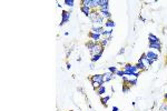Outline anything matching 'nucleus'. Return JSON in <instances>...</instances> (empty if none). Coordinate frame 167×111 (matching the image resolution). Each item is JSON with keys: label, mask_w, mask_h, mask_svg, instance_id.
<instances>
[{"label": "nucleus", "mask_w": 167, "mask_h": 111, "mask_svg": "<svg viewBox=\"0 0 167 111\" xmlns=\"http://www.w3.org/2000/svg\"><path fill=\"white\" fill-rule=\"evenodd\" d=\"M136 67H137V69H138L139 71H145V70H147V68L145 67V65H144L141 61H137V63H136Z\"/></svg>", "instance_id": "6ab92c4d"}, {"label": "nucleus", "mask_w": 167, "mask_h": 111, "mask_svg": "<svg viewBox=\"0 0 167 111\" xmlns=\"http://www.w3.org/2000/svg\"><path fill=\"white\" fill-rule=\"evenodd\" d=\"M89 38H90L91 41L94 42H100V39H101V34H98V33H95V32H89Z\"/></svg>", "instance_id": "6e6552de"}, {"label": "nucleus", "mask_w": 167, "mask_h": 111, "mask_svg": "<svg viewBox=\"0 0 167 111\" xmlns=\"http://www.w3.org/2000/svg\"><path fill=\"white\" fill-rule=\"evenodd\" d=\"M116 26V23L114 22V20H106L105 21V27H106V29H114Z\"/></svg>", "instance_id": "f3484780"}, {"label": "nucleus", "mask_w": 167, "mask_h": 111, "mask_svg": "<svg viewBox=\"0 0 167 111\" xmlns=\"http://www.w3.org/2000/svg\"><path fill=\"white\" fill-rule=\"evenodd\" d=\"M69 111H74V110H69Z\"/></svg>", "instance_id": "f704fd0d"}, {"label": "nucleus", "mask_w": 167, "mask_h": 111, "mask_svg": "<svg viewBox=\"0 0 167 111\" xmlns=\"http://www.w3.org/2000/svg\"><path fill=\"white\" fill-rule=\"evenodd\" d=\"M101 36H103L104 38H107L109 41H110L111 39H113V29H104Z\"/></svg>", "instance_id": "0eeeda50"}, {"label": "nucleus", "mask_w": 167, "mask_h": 111, "mask_svg": "<svg viewBox=\"0 0 167 111\" xmlns=\"http://www.w3.org/2000/svg\"><path fill=\"white\" fill-rule=\"evenodd\" d=\"M90 69H91V70H94V69H95V66H94L93 62H91V65H90Z\"/></svg>", "instance_id": "473e14b6"}, {"label": "nucleus", "mask_w": 167, "mask_h": 111, "mask_svg": "<svg viewBox=\"0 0 167 111\" xmlns=\"http://www.w3.org/2000/svg\"><path fill=\"white\" fill-rule=\"evenodd\" d=\"M104 82H108V81H110V80H113V79H115L117 76L116 75H114V73H111V72H105L104 73Z\"/></svg>", "instance_id": "1a4fd4ad"}, {"label": "nucleus", "mask_w": 167, "mask_h": 111, "mask_svg": "<svg viewBox=\"0 0 167 111\" xmlns=\"http://www.w3.org/2000/svg\"><path fill=\"white\" fill-rule=\"evenodd\" d=\"M149 48L154 49V50H157L158 52H161V43H160V41H159V42H155V43H149Z\"/></svg>", "instance_id": "f8f14e48"}, {"label": "nucleus", "mask_w": 167, "mask_h": 111, "mask_svg": "<svg viewBox=\"0 0 167 111\" xmlns=\"http://www.w3.org/2000/svg\"><path fill=\"white\" fill-rule=\"evenodd\" d=\"M81 6H86V7H89V8H91L93 7V0H83V1H80Z\"/></svg>", "instance_id": "aec40b11"}, {"label": "nucleus", "mask_w": 167, "mask_h": 111, "mask_svg": "<svg viewBox=\"0 0 167 111\" xmlns=\"http://www.w3.org/2000/svg\"><path fill=\"white\" fill-rule=\"evenodd\" d=\"M80 10H81V12H83L86 17H89V14L91 13L93 9L89 8V7H86V6H80Z\"/></svg>", "instance_id": "ddd939ff"}, {"label": "nucleus", "mask_w": 167, "mask_h": 111, "mask_svg": "<svg viewBox=\"0 0 167 111\" xmlns=\"http://www.w3.org/2000/svg\"><path fill=\"white\" fill-rule=\"evenodd\" d=\"M124 52H125V48H124V47H123V48H120V50H119L118 55H123Z\"/></svg>", "instance_id": "c756f323"}, {"label": "nucleus", "mask_w": 167, "mask_h": 111, "mask_svg": "<svg viewBox=\"0 0 167 111\" xmlns=\"http://www.w3.org/2000/svg\"><path fill=\"white\" fill-rule=\"evenodd\" d=\"M159 111H167V101L166 100L159 106Z\"/></svg>", "instance_id": "5701e85b"}, {"label": "nucleus", "mask_w": 167, "mask_h": 111, "mask_svg": "<svg viewBox=\"0 0 167 111\" xmlns=\"http://www.w3.org/2000/svg\"><path fill=\"white\" fill-rule=\"evenodd\" d=\"M110 98H111V96H106V97H103V98L100 99L101 103H103L105 107H107V102H108V101L110 100Z\"/></svg>", "instance_id": "412c9836"}, {"label": "nucleus", "mask_w": 167, "mask_h": 111, "mask_svg": "<svg viewBox=\"0 0 167 111\" xmlns=\"http://www.w3.org/2000/svg\"><path fill=\"white\" fill-rule=\"evenodd\" d=\"M148 40H149V43H155V42H159V38L157 36H155V34L153 33H149L148 34Z\"/></svg>", "instance_id": "4468645a"}, {"label": "nucleus", "mask_w": 167, "mask_h": 111, "mask_svg": "<svg viewBox=\"0 0 167 111\" xmlns=\"http://www.w3.org/2000/svg\"><path fill=\"white\" fill-rule=\"evenodd\" d=\"M98 11H99V14L103 17L105 20H110L111 19V16H113V14H111V12L109 10H100V9H99Z\"/></svg>", "instance_id": "423d86ee"}, {"label": "nucleus", "mask_w": 167, "mask_h": 111, "mask_svg": "<svg viewBox=\"0 0 167 111\" xmlns=\"http://www.w3.org/2000/svg\"><path fill=\"white\" fill-rule=\"evenodd\" d=\"M116 76H118V77L123 78L124 76H125V72H124V70H118V71L116 72Z\"/></svg>", "instance_id": "c85d7f7f"}, {"label": "nucleus", "mask_w": 167, "mask_h": 111, "mask_svg": "<svg viewBox=\"0 0 167 111\" xmlns=\"http://www.w3.org/2000/svg\"><path fill=\"white\" fill-rule=\"evenodd\" d=\"M64 3L66 4V6H68V7H70V8H73L74 4H75V1H74V0H65Z\"/></svg>", "instance_id": "a878e982"}, {"label": "nucleus", "mask_w": 167, "mask_h": 111, "mask_svg": "<svg viewBox=\"0 0 167 111\" xmlns=\"http://www.w3.org/2000/svg\"><path fill=\"white\" fill-rule=\"evenodd\" d=\"M90 81H95V82H97V83H99V85H104V76L103 75H100V73H96V75H94V76H91L90 77Z\"/></svg>", "instance_id": "39448f33"}, {"label": "nucleus", "mask_w": 167, "mask_h": 111, "mask_svg": "<svg viewBox=\"0 0 167 111\" xmlns=\"http://www.w3.org/2000/svg\"><path fill=\"white\" fill-rule=\"evenodd\" d=\"M119 109H118V107H116V106H115V107H113V111H118Z\"/></svg>", "instance_id": "2f4dec72"}, {"label": "nucleus", "mask_w": 167, "mask_h": 111, "mask_svg": "<svg viewBox=\"0 0 167 111\" xmlns=\"http://www.w3.org/2000/svg\"><path fill=\"white\" fill-rule=\"evenodd\" d=\"M108 8H109V1L108 0H100L99 9H100V10H108Z\"/></svg>", "instance_id": "9b49d317"}, {"label": "nucleus", "mask_w": 167, "mask_h": 111, "mask_svg": "<svg viewBox=\"0 0 167 111\" xmlns=\"http://www.w3.org/2000/svg\"><path fill=\"white\" fill-rule=\"evenodd\" d=\"M95 91H96V93L98 96H104L105 93H106V87H105L104 85H101V86H99Z\"/></svg>", "instance_id": "2eb2a0df"}, {"label": "nucleus", "mask_w": 167, "mask_h": 111, "mask_svg": "<svg viewBox=\"0 0 167 111\" xmlns=\"http://www.w3.org/2000/svg\"><path fill=\"white\" fill-rule=\"evenodd\" d=\"M164 99L167 101V93H165V95H164Z\"/></svg>", "instance_id": "72a5a7b5"}, {"label": "nucleus", "mask_w": 167, "mask_h": 111, "mask_svg": "<svg viewBox=\"0 0 167 111\" xmlns=\"http://www.w3.org/2000/svg\"><path fill=\"white\" fill-rule=\"evenodd\" d=\"M103 31H104V28L101 26H93V28H91V32H95V33L101 34Z\"/></svg>", "instance_id": "dca6fc26"}, {"label": "nucleus", "mask_w": 167, "mask_h": 111, "mask_svg": "<svg viewBox=\"0 0 167 111\" xmlns=\"http://www.w3.org/2000/svg\"><path fill=\"white\" fill-rule=\"evenodd\" d=\"M108 42H109V40H108V39H107V38H104L103 40H100V44L104 47V48L107 46V44H108Z\"/></svg>", "instance_id": "cd10ccee"}, {"label": "nucleus", "mask_w": 167, "mask_h": 111, "mask_svg": "<svg viewBox=\"0 0 167 111\" xmlns=\"http://www.w3.org/2000/svg\"><path fill=\"white\" fill-rule=\"evenodd\" d=\"M124 72H125V76H128V77H134L136 72H138V69H137L136 65H133V63H126L124 66Z\"/></svg>", "instance_id": "f257e3e1"}, {"label": "nucleus", "mask_w": 167, "mask_h": 111, "mask_svg": "<svg viewBox=\"0 0 167 111\" xmlns=\"http://www.w3.org/2000/svg\"><path fill=\"white\" fill-rule=\"evenodd\" d=\"M105 51V48L100 44V42H96L95 47L90 50V55L94 56V55H101L103 56V52Z\"/></svg>", "instance_id": "7ed1b4c3"}, {"label": "nucleus", "mask_w": 167, "mask_h": 111, "mask_svg": "<svg viewBox=\"0 0 167 111\" xmlns=\"http://www.w3.org/2000/svg\"><path fill=\"white\" fill-rule=\"evenodd\" d=\"M98 16H99V11H98V10H96V9H93V11H91V13L89 14L88 18L90 19V21L94 23V21L96 20L97 18H98Z\"/></svg>", "instance_id": "9d476101"}, {"label": "nucleus", "mask_w": 167, "mask_h": 111, "mask_svg": "<svg viewBox=\"0 0 167 111\" xmlns=\"http://www.w3.org/2000/svg\"><path fill=\"white\" fill-rule=\"evenodd\" d=\"M137 82H138V79L135 78V77H129V80L128 82H127V85L130 86V87H134V86L137 85Z\"/></svg>", "instance_id": "a211bd4d"}, {"label": "nucleus", "mask_w": 167, "mask_h": 111, "mask_svg": "<svg viewBox=\"0 0 167 111\" xmlns=\"http://www.w3.org/2000/svg\"><path fill=\"white\" fill-rule=\"evenodd\" d=\"M71 68V65H70V63H69V62H67V69H68V70H69V69H70Z\"/></svg>", "instance_id": "7c9ffc66"}, {"label": "nucleus", "mask_w": 167, "mask_h": 111, "mask_svg": "<svg viewBox=\"0 0 167 111\" xmlns=\"http://www.w3.org/2000/svg\"><path fill=\"white\" fill-rule=\"evenodd\" d=\"M70 11H67V10H63V13H61V22L59 24L60 26H63V24L67 23V22L69 21V19H70Z\"/></svg>", "instance_id": "20e7f679"}, {"label": "nucleus", "mask_w": 167, "mask_h": 111, "mask_svg": "<svg viewBox=\"0 0 167 111\" xmlns=\"http://www.w3.org/2000/svg\"><path fill=\"white\" fill-rule=\"evenodd\" d=\"M130 86H128V85H124L123 86V93H128L129 92V90H130Z\"/></svg>", "instance_id": "bb28decb"}, {"label": "nucleus", "mask_w": 167, "mask_h": 111, "mask_svg": "<svg viewBox=\"0 0 167 111\" xmlns=\"http://www.w3.org/2000/svg\"><path fill=\"white\" fill-rule=\"evenodd\" d=\"M145 53H146V57H147V60H148L149 66H151L154 62H156V61L158 60V55H157L155 51L148 50V51H146Z\"/></svg>", "instance_id": "f03ea898"}, {"label": "nucleus", "mask_w": 167, "mask_h": 111, "mask_svg": "<svg viewBox=\"0 0 167 111\" xmlns=\"http://www.w3.org/2000/svg\"><path fill=\"white\" fill-rule=\"evenodd\" d=\"M95 44H96V42H94V41L90 40V41H88V42L86 43V47H87V49H89V51H90L91 49L95 47Z\"/></svg>", "instance_id": "b1692460"}, {"label": "nucleus", "mask_w": 167, "mask_h": 111, "mask_svg": "<svg viewBox=\"0 0 167 111\" xmlns=\"http://www.w3.org/2000/svg\"><path fill=\"white\" fill-rule=\"evenodd\" d=\"M107 70L109 71V72H111V73H114V75H116V72L119 70L118 68H117L116 66H110V67H108V69Z\"/></svg>", "instance_id": "4be33fe9"}, {"label": "nucleus", "mask_w": 167, "mask_h": 111, "mask_svg": "<svg viewBox=\"0 0 167 111\" xmlns=\"http://www.w3.org/2000/svg\"><path fill=\"white\" fill-rule=\"evenodd\" d=\"M100 58H101V55H94V56H91V62H93V63L97 62V61H98Z\"/></svg>", "instance_id": "393cba45"}]
</instances>
